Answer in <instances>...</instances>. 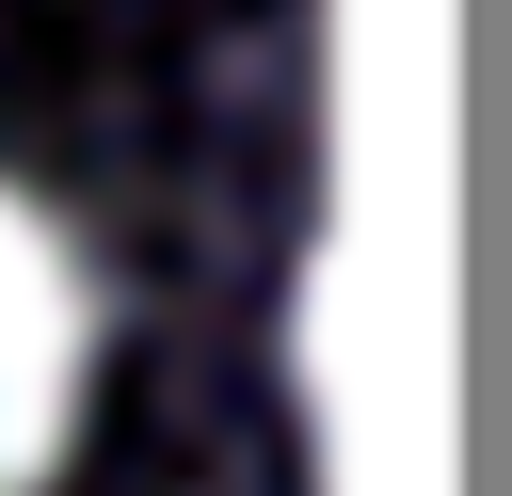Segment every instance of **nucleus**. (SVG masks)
<instances>
[{
	"instance_id": "nucleus-1",
	"label": "nucleus",
	"mask_w": 512,
	"mask_h": 496,
	"mask_svg": "<svg viewBox=\"0 0 512 496\" xmlns=\"http://www.w3.org/2000/svg\"><path fill=\"white\" fill-rule=\"evenodd\" d=\"M80 400H96V272L0 176V496H48V464L80 448Z\"/></svg>"
}]
</instances>
